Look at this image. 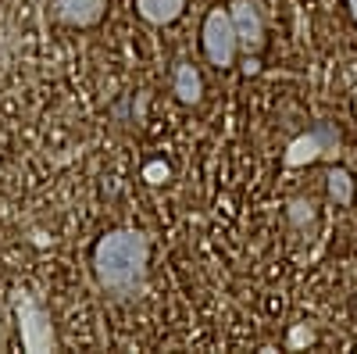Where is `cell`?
<instances>
[{"label":"cell","mask_w":357,"mask_h":354,"mask_svg":"<svg viewBox=\"0 0 357 354\" xmlns=\"http://www.w3.org/2000/svg\"><path fill=\"white\" fill-rule=\"evenodd\" d=\"M329 197L340 204V208H350L354 204V179L347 168H333L329 172Z\"/></svg>","instance_id":"obj_9"},{"label":"cell","mask_w":357,"mask_h":354,"mask_svg":"<svg viewBox=\"0 0 357 354\" xmlns=\"http://www.w3.org/2000/svg\"><path fill=\"white\" fill-rule=\"evenodd\" d=\"M289 219H293L296 226H304V219L311 222V219H314V204H311V200H293V204H289Z\"/></svg>","instance_id":"obj_11"},{"label":"cell","mask_w":357,"mask_h":354,"mask_svg":"<svg viewBox=\"0 0 357 354\" xmlns=\"http://www.w3.org/2000/svg\"><path fill=\"white\" fill-rule=\"evenodd\" d=\"M18 326H22V344L29 347V351H54V330H50V322H47V315L29 301V297H22L18 301Z\"/></svg>","instance_id":"obj_5"},{"label":"cell","mask_w":357,"mask_h":354,"mask_svg":"<svg viewBox=\"0 0 357 354\" xmlns=\"http://www.w3.org/2000/svg\"><path fill=\"white\" fill-rule=\"evenodd\" d=\"M229 15H232V29H236L240 47L247 54H257L264 47V18H261L257 4H254V0H232Z\"/></svg>","instance_id":"obj_4"},{"label":"cell","mask_w":357,"mask_h":354,"mask_svg":"<svg viewBox=\"0 0 357 354\" xmlns=\"http://www.w3.org/2000/svg\"><path fill=\"white\" fill-rule=\"evenodd\" d=\"M340 151V133L333 122H318L311 133L304 136H296L289 147H286V154H282V165L286 168H304V165H314L321 158H336Z\"/></svg>","instance_id":"obj_3"},{"label":"cell","mask_w":357,"mask_h":354,"mask_svg":"<svg viewBox=\"0 0 357 354\" xmlns=\"http://www.w3.org/2000/svg\"><path fill=\"white\" fill-rule=\"evenodd\" d=\"M186 8V0H136V11L143 22H151V25H168L175 22L178 15H183Z\"/></svg>","instance_id":"obj_8"},{"label":"cell","mask_w":357,"mask_h":354,"mask_svg":"<svg viewBox=\"0 0 357 354\" xmlns=\"http://www.w3.org/2000/svg\"><path fill=\"white\" fill-rule=\"evenodd\" d=\"M347 8H350V18L357 22V0H347Z\"/></svg>","instance_id":"obj_13"},{"label":"cell","mask_w":357,"mask_h":354,"mask_svg":"<svg viewBox=\"0 0 357 354\" xmlns=\"http://www.w3.org/2000/svg\"><path fill=\"white\" fill-rule=\"evenodd\" d=\"M168 175H172V168H168L165 161H151V165H143V179H146V183H154V186L168 183Z\"/></svg>","instance_id":"obj_10"},{"label":"cell","mask_w":357,"mask_h":354,"mask_svg":"<svg viewBox=\"0 0 357 354\" xmlns=\"http://www.w3.org/2000/svg\"><path fill=\"white\" fill-rule=\"evenodd\" d=\"M104 4H107V0H54V15L61 18V22H68V25L86 29V25H97L100 22Z\"/></svg>","instance_id":"obj_6"},{"label":"cell","mask_w":357,"mask_h":354,"mask_svg":"<svg viewBox=\"0 0 357 354\" xmlns=\"http://www.w3.org/2000/svg\"><path fill=\"white\" fill-rule=\"evenodd\" d=\"M200 43H204V54L215 68H229L236 61V50H240V40H236V29H232V15L229 8H211L204 18V29H200Z\"/></svg>","instance_id":"obj_2"},{"label":"cell","mask_w":357,"mask_h":354,"mask_svg":"<svg viewBox=\"0 0 357 354\" xmlns=\"http://www.w3.org/2000/svg\"><path fill=\"white\" fill-rule=\"evenodd\" d=\"M172 90H175V97L183 101V104H200V97H204V79H200V72H197L190 61H183V65H175Z\"/></svg>","instance_id":"obj_7"},{"label":"cell","mask_w":357,"mask_h":354,"mask_svg":"<svg viewBox=\"0 0 357 354\" xmlns=\"http://www.w3.org/2000/svg\"><path fill=\"white\" fill-rule=\"evenodd\" d=\"M151 240L139 229H114L93 247V272L111 293H136L146 279Z\"/></svg>","instance_id":"obj_1"},{"label":"cell","mask_w":357,"mask_h":354,"mask_svg":"<svg viewBox=\"0 0 357 354\" xmlns=\"http://www.w3.org/2000/svg\"><path fill=\"white\" fill-rule=\"evenodd\" d=\"M301 344H311V330H307V326H296V330L289 333V347H301Z\"/></svg>","instance_id":"obj_12"}]
</instances>
